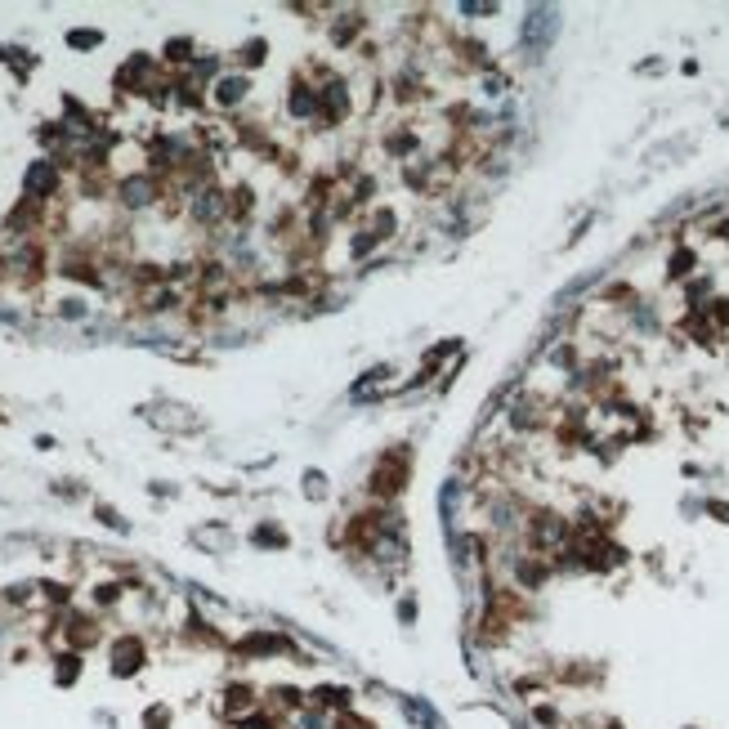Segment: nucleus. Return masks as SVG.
<instances>
[{
	"instance_id": "nucleus-1",
	"label": "nucleus",
	"mask_w": 729,
	"mask_h": 729,
	"mask_svg": "<svg viewBox=\"0 0 729 729\" xmlns=\"http://www.w3.org/2000/svg\"><path fill=\"white\" fill-rule=\"evenodd\" d=\"M408 470H412L408 448L385 452L381 461H376V470H371V493H376V497H398L403 483H408Z\"/></svg>"
},
{
	"instance_id": "nucleus-2",
	"label": "nucleus",
	"mask_w": 729,
	"mask_h": 729,
	"mask_svg": "<svg viewBox=\"0 0 729 729\" xmlns=\"http://www.w3.org/2000/svg\"><path fill=\"white\" fill-rule=\"evenodd\" d=\"M555 31H559V14L555 9H528V19H523V31H519V45L528 49L533 59H541L550 49V41H555Z\"/></svg>"
},
{
	"instance_id": "nucleus-3",
	"label": "nucleus",
	"mask_w": 729,
	"mask_h": 729,
	"mask_svg": "<svg viewBox=\"0 0 729 729\" xmlns=\"http://www.w3.org/2000/svg\"><path fill=\"white\" fill-rule=\"evenodd\" d=\"M23 188H27V197H49V193H54L59 188V171H54V166H49V161H36V166H31V171L23 175Z\"/></svg>"
},
{
	"instance_id": "nucleus-4",
	"label": "nucleus",
	"mask_w": 729,
	"mask_h": 729,
	"mask_svg": "<svg viewBox=\"0 0 729 729\" xmlns=\"http://www.w3.org/2000/svg\"><path fill=\"white\" fill-rule=\"evenodd\" d=\"M528 537H533V546H555V541L568 537V523L555 519V515H537V519L528 523Z\"/></svg>"
},
{
	"instance_id": "nucleus-5",
	"label": "nucleus",
	"mask_w": 729,
	"mask_h": 729,
	"mask_svg": "<svg viewBox=\"0 0 729 729\" xmlns=\"http://www.w3.org/2000/svg\"><path fill=\"white\" fill-rule=\"evenodd\" d=\"M322 94V116H327V121L336 126V121H341V116L349 112V90H345V81H331V86L327 90H318Z\"/></svg>"
},
{
	"instance_id": "nucleus-6",
	"label": "nucleus",
	"mask_w": 729,
	"mask_h": 729,
	"mask_svg": "<svg viewBox=\"0 0 729 729\" xmlns=\"http://www.w3.org/2000/svg\"><path fill=\"white\" fill-rule=\"evenodd\" d=\"M286 108H291V116H313V112L322 108V94H318L313 86H296L291 99H286Z\"/></svg>"
},
{
	"instance_id": "nucleus-7",
	"label": "nucleus",
	"mask_w": 729,
	"mask_h": 729,
	"mask_svg": "<svg viewBox=\"0 0 729 729\" xmlns=\"http://www.w3.org/2000/svg\"><path fill=\"white\" fill-rule=\"evenodd\" d=\"M139 663H144V644L139 640H121L116 644V675H130V671H139Z\"/></svg>"
},
{
	"instance_id": "nucleus-8",
	"label": "nucleus",
	"mask_w": 729,
	"mask_h": 729,
	"mask_svg": "<svg viewBox=\"0 0 729 729\" xmlns=\"http://www.w3.org/2000/svg\"><path fill=\"white\" fill-rule=\"evenodd\" d=\"M121 193H126V206H148L157 188H152V179H126Z\"/></svg>"
},
{
	"instance_id": "nucleus-9",
	"label": "nucleus",
	"mask_w": 729,
	"mask_h": 729,
	"mask_svg": "<svg viewBox=\"0 0 729 729\" xmlns=\"http://www.w3.org/2000/svg\"><path fill=\"white\" fill-rule=\"evenodd\" d=\"M246 94V76H224V81H219V86H215V99H219V104H237V99H242Z\"/></svg>"
},
{
	"instance_id": "nucleus-10",
	"label": "nucleus",
	"mask_w": 729,
	"mask_h": 729,
	"mask_svg": "<svg viewBox=\"0 0 729 729\" xmlns=\"http://www.w3.org/2000/svg\"><path fill=\"white\" fill-rule=\"evenodd\" d=\"M403 711H408L412 725H421V729H438V716H434V711L421 703V698H408V703H403Z\"/></svg>"
},
{
	"instance_id": "nucleus-11",
	"label": "nucleus",
	"mask_w": 729,
	"mask_h": 729,
	"mask_svg": "<svg viewBox=\"0 0 729 729\" xmlns=\"http://www.w3.org/2000/svg\"><path fill=\"white\" fill-rule=\"evenodd\" d=\"M515 578L528 586V590H537V586H541V578H546V568L533 564V559H519V564H515Z\"/></svg>"
},
{
	"instance_id": "nucleus-12",
	"label": "nucleus",
	"mask_w": 729,
	"mask_h": 729,
	"mask_svg": "<svg viewBox=\"0 0 729 729\" xmlns=\"http://www.w3.org/2000/svg\"><path fill=\"white\" fill-rule=\"evenodd\" d=\"M219 211H224V201H219V193H201V197L193 201V215H197V219H215Z\"/></svg>"
},
{
	"instance_id": "nucleus-13",
	"label": "nucleus",
	"mask_w": 729,
	"mask_h": 729,
	"mask_svg": "<svg viewBox=\"0 0 729 729\" xmlns=\"http://www.w3.org/2000/svg\"><path fill=\"white\" fill-rule=\"evenodd\" d=\"M349 698H353V693H349V689H336V685H327V689L313 693V703H322V707H349Z\"/></svg>"
},
{
	"instance_id": "nucleus-14",
	"label": "nucleus",
	"mask_w": 729,
	"mask_h": 729,
	"mask_svg": "<svg viewBox=\"0 0 729 729\" xmlns=\"http://www.w3.org/2000/svg\"><path fill=\"white\" fill-rule=\"evenodd\" d=\"M376 242H381V237H376V228H363L358 237H353V246H349V251H353V256H367V251L376 246Z\"/></svg>"
},
{
	"instance_id": "nucleus-15",
	"label": "nucleus",
	"mask_w": 729,
	"mask_h": 729,
	"mask_svg": "<svg viewBox=\"0 0 729 729\" xmlns=\"http://www.w3.org/2000/svg\"><path fill=\"white\" fill-rule=\"evenodd\" d=\"M689 264H693V251H675V256H671V278H685Z\"/></svg>"
},
{
	"instance_id": "nucleus-16",
	"label": "nucleus",
	"mask_w": 729,
	"mask_h": 729,
	"mask_svg": "<svg viewBox=\"0 0 729 729\" xmlns=\"http://www.w3.org/2000/svg\"><path fill=\"white\" fill-rule=\"evenodd\" d=\"M228 707H233V711H246V707H251V689H246V685L228 689Z\"/></svg>"
},
{
	"instance_id": "nucleus-17",
	"label": "nucleus",
	"mask_w": 729,
	"mask_h": 729,
	"mask_svg": "<svg viewBox=\"0 0 729 729\" xmlns=\"http://www.w3.org/2000/svg\"><path fill=\"white\" fill-rule=\"evenodd\" d=\"M67 41H72V45H99V31H72Z\"/></svg>"
},
{
	"instance_id": "nucleus-18",
	"label": "nucleus",
	"mask_w": 729,
	"mask_h": 729,
	"mask_svg": "<svg viewBox=\"0 0 729 729\" xmlns=\"http://www.w3.org/2000/svg\"><path fill=\"white\" fill-rule=\"evenodd\" d=\"M166 720H171V716H166V711H161V707H152V711H148V729H161Z\"/></svg>"
},
{
	"instance_id": "nucleus-19",
	"label": "nucleus",
	"mask_w": 729,
	"mask_h": 729,
	"mask_svg": "<svg viewBox=\"0 0 729 729\" xmlns=\"http://www.w3.org/2000/svg\"><path fill=\"white\" fill-rule=\"evenodd\" d=\"M711 318H720V322H729V300H711Z\"/></svg>"
},
{
	"instance_id": "nucleus-20",
	"label": "nucleus",
	"mask_w": 729,
	"mask_h": 729,
	"mask_svg": "<svg viewBox=\"0 0 729 729\" xmlns=\"http://www.w3.org/2000/svg\"><path fill=\"white\" fill-rule=\"evenodd\" d=\"M398 618H403V622H412V618H416V604H412V600H403V604H398Z\"/></svg>"
},
{
	"instance_id": "nucleus-21",
	"label": "nucleus",
	"mask_w": 729,
	"mask_h": 729,
	"mask_svg": "<svg viewBox=\"0 0 729 729\" xmlns=\"http://www.w3.org/2000/svg\"><path fill=\"white\" fill-rule=\"evenodd\" d=\"M720 237H725V242H729V224H720Z\"/></svg>"
}]
</instances>
